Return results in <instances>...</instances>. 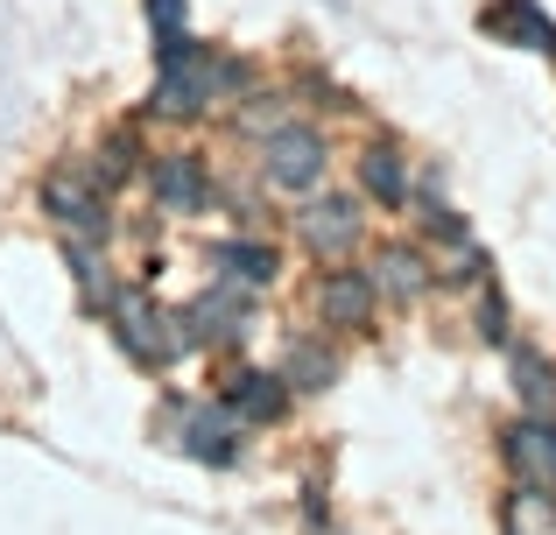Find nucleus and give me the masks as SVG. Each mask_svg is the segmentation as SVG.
Here are the masks:
<instances>
[{
	"instance_id": "6",
	"label": "nucleus",
	"mask_w": 556,
	"mask_h": 535,
	"mask_svg": "<svg viewBox=\"0 0 556 535\" xmlns=\"http://www.w3.org/2000/svg\"><path fill=\"white\" fill-rule=\"evenodd\" d=\"M507 466H515L521 486H556V430L543 416H529V423L507 430Z\"/></svg>"
},
{
	"instance_id": "16",
	"label": "nucleus",
	"mask_w": 556,
	"mask_h": 535,
	"mask_svg": "<svg viewBox=\"0 0 556 535\" xmlns=\"http://www.w3.org/2000/svg\"><path fill=\"white\" fill-rule=\"evenodd\" d=\"M127 177H135V135L99 141V155H92V183H99V191H113V183H127Z\"/></svg>"
},
{
	"instance_id": "8",
	"label": "nucleus",
	"mask_w": 556,
	"mask_h": 535,
	"mask_svg": "<svg viewBox=\"0 0 556 535\" xmlns=\"http://www.w3.org/2000/svg\"><path fill=\"white\" fill-rule=\"evenodd\" d=\"M367 282H374V296H388V303H416L422 289H430V262H422L416 247H380Z\"/></svg>"
},
{
	"instance_id": "13",
	"label": "nucleus",
	"mask_w": 556,
	"mask_h": 535,
	"mask_svg": "<svg viewBox=\"0 0 556 535\" xmlns=\"http://www.w3.org/2000/svg\"><path fill=\"white\" fill-rule=\"evenodd\" d=\"M507 535H556V494L549 486H521L507 500Z\"/></svg>"
},
{
	"instance_id": "2",
	"label": "nucleus",
	"mask_w": 556,
	"mask_h": 535,
	"mask_svg": "<svg viewBox=\"0 0 556 535\" xmlns=\"http://www.w3.org/2000/svg\"><path fill=\"white\" fill-rule=\"evenodd\" d=\"M113 331H121V345L141 367H169L190 345V331H177V317H169L163 303H149L141 289H121V296H113Z\"/></svg>"
},
{
	"instance_id": "1",
	"label": "nucleus",
	"mask_w": 556,
	"mask_h": 535,
	"mask_svg": "<svg viewBox=\"0 0 556 535\" xmlns=\"http://www.w3.org/2000/svg\"><path fill=\"white\" fill-rule=\"evenodd\" d=\"M247 71L218 50H198L190 36H163V71H155V113L163 120H198L212 99L240 92Z\"/></svg>"
},
{
	"instance_id": "4",
	"label": "nucleus",
	"mask_w": 556,
	"mask_h": 535,
	"mask_svg": "<svg viewBox=\"0 0 556 535\" xmlns=\"http://www.w3.org/2000/svg\"><path fill=\"white\" fill-rule=\"evenodd\" d=\"M261 169H268V183H282V191H311V183L325 177V135H311V127H275V135H261Z\"/></svg>"
},
{
	"instance_id": "19",
	"label": "nucleus",
	"mask_w": 556,
	"mask_h": 535,
	"mask_svg": "<svg viewBox=\"0 0 556 535\" xmlns=\"http://www.w3.org/2000/svg\"><path fill=\"white\" fill-rule=\"evenodd\" d=\"M149 22L163 28V36H184V0H149Z\"/></svg>"
},
{
	"instance_id": "17",
	"label": "nucleus",
	"mask_w": 556,
	"mask_h": 535,
	"mask_svg": "<svg viewBox=\"0 0 556 535\" xmlns=\"http://www.w3.org/2000/svg\"><path fill=\"white\" fill-rule=\"evenodd\" d=\"M515 373H521V395H529V409L543 416V409H556V373L543 367L535 353H515Z\"/></svg>"
},
{
	"instance_id": "10",
	"label": "nucleus",
	"mask_w": 556,
	"mask_h": 535,
	"mask_svg": "<svg viewBox=\"0 0 556 535\" xmlns=\"http://www.w3.org/2000/svg\"><path fill=\"white\" fill-rule=\"evenodd\" d=\"M232 423H240V416H232L226 402H212V409H190V416H184V451L204 458V466H232V451H240V444H232Z\"/></svg>"
},
{
	"instance_id": "5",
	"label": "nucleus",
	"mask_w": 556,
	"mask_h": 535,
	"mask_svg": "<svg viewBox=\"0 0 556 535\" xmlns=\"http://www.w3.org/2000/svg\"><path fill=\"white\" fill-rule=\"evenodd\" d=\"M359 233H367V212H359L353 198H317V205L303 212V247H311L317 262H345V254L359 247Z\"/></svg>"
},
{
	"instance_id": "14",
	"label": "nucleus",
	"mask_w": 556,
	"mask_h": 535,
	"mask_svg": "<svg viewBox=\"0 0 556 535\" xmlns=\"http://www.w3.org/2000/svg\"><path fill=\"white\" fill-rule=\"evenodd\" d=\"M359 183L380 198V205H408V177H402V155L394 149H367V163H359Z\"/></svg>"
},
{
	"instance_id": "9",
	"label": "nucleus",
	"mask_w": 556,
	"mask_h": 535,
	"mask_svg": "<svg viewBox=\"0 0 556 535\" xmlns=\"http://www.w3.org/2000/svg\"><path fill=\"white\" fill-rule=\"evenodd\" d=\"M149 183H155V205H163V212H198L204 205V169H198V155H190V149L155 155Z\"/></svg>"
},
{
	"instance_id": "18",
	"label": "nucleus",
	"mask_w": 556,
	"mask_h": 535,
	"mask_svg": "<svg viewBox=\"0 0 556 535\" xmlns=\"http://www.w3.org/2000/svg\"><path fill=\"white\" fill-rule=\"evenodd\" d=\"M331 373H339V359H331V353H317V345H296V353H289V373H282V381H296V387H325Z\"/></svg>"
},
{
	"instance_id": "3",
	"label": "nucleus",
	"mask_w": 556,
	"mask_h": 535,
	"mask_svg": "<svg viewBox=\"0 0 556 535\" xmlns=\"http://www.w3.org/2000/svg\"><path fill=\"white\" fill-rule=\"evenodd\" d=\"M42 212L78 240H106V226H113L106 191H99L92 177H78V169H50V177H42Z\"/></svg>"
},
{
	"instance_id": "12",
	"label": "nucleus",
	"mask_w": 556,
	"mask_h": 535,
	"mask_svg": "<svg viewBox=\"0 0 556 535\" xmlns=\"http://www.w3.org/2000/svg\"><path fill=\"white\" fill-rule=\"evenodd\" d=\"M486 28L493 36H521V50H556V28L535 14V0H501V8H486Z\"/></svg>"
},
{
	"instance_id": "7",
	"label": "nucleus",
	"mask_w": 556,
	"mask_h": 535,
	"mask_svg": "<svg viewBox=\"0 0 556 535\" xmlns=\"http://www.w3.org/2000/svg\"><path fill=\"white\" fill-rule=\"evenodd\" d=\"M317 310H325V324H345L359 331L374 317V282L359 268H331L325 282H317Z\"/></svg>"
},
{
	"instance_id": "15",
	"label": "nucleus",
	"mask_w": 556,
	"mask_h": 535,
	"mask_svg": "<svg viewBox=\"0 0 556 535\" xmlns=\"http://www.w3.org/2000/svg\"><path fill=\"white\" fill-rule=\"evenodd\" d=\"M212 262L232 282H275V247H254V240H226V247H212Z\"/></svg>"
},
{
	"instance_id": "11",
	"label": "nucleus",
	"mask_w": 556,
	"mask_h": 535,
	"mask_svg": "<svg viewBox=\"0 0 556 535\" xmlns=\"http://www.w3.org/2000/svg\"><path fill=\"white\" fill-rule=\"evenodd\" d=\"M282 402H289L282 373H240V381H232V395H226V409L240 416V423H275V416H282Z\"/></svg>"
},
{
	"instance_id": "20",
	"label": "nucleus",
	"mask_w": 556,
	"mask_h": 535,
	"mask_svg": "<svg viewBox=\"0 0 556 535\" xmlns=\"http://www.w3.org/2000/svg\"><path fill=\"white\" fill-rule=\"evenodd\" d=\"M71 268H78V282H85V289H99V296H106V275H99V262H92L85 247H71Z\"/></svg>"
}]
</instances>
